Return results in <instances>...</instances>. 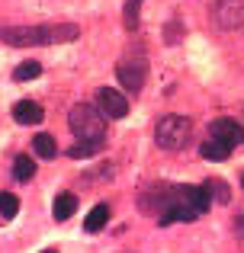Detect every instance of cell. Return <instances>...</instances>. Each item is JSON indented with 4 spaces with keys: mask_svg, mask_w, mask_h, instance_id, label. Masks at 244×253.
I'll list each match as a JSON object with an SVG mask.
<instances>
[{
    "mask_svg": "<svg viewBox=\"0 0 244 253\" xmlns=\"http://www.w3.org/2000/svg\"><path fill=\"white\" fill-rule=\"evenodd\" d=\"M68 128L77 138V144L68 151V157H74V161L100 154L103 144H106V119H103V112L97 106H84V103L74 106L68 112Z\"/></svg>",
    "mask_w": 244,
    "mask_h": 253,
    "instance_id": "cell-1",
    "label": "cell"
},
{
    "mask_svg": "<svg viewBox=\"0 0 244 253\" xmlns=\"http://www.w3.org/2000/svg\"><path fill=\"white\" fill-rule=\"evenodd\" d=\"M81 36L74 23H61V26H10L0 29V42L13 45V48H32V45H61V42H74Z\"/></svg>",
    "mask_w": 244,
    "mask_h": 253,
    "instance_id": "cell-2",
    "label": "cell"
},
{
    "mask_svg": "<svg viewBox=\"0 0 244 253\" xmlns=\"http://www.w3.org/2000/svg\"><path fill=\"white\" fill-rule=\"evenodd\" d=\"M190 141H193V119H190V116L167 112V116L157 119V125H154V144L161 151H183Z\"/></svg>",
    "mask_w": 244,
    "mask_h": 253,
    "instance_id": "cell-3",
    "label": "cell"
},
{
    "mask_svg": "<svg viewBox=\"0 0 244 253\" xmlns=\"http://www.w3.org/2000/svg\"><path fill=\"white\" fill-rule=\"evenodd\" d=\"M209 19L222 32L241 29L244 26V0H212L209 3Z\"/></svg>",
    "mask_w": 244,
    "mask_h": 253,
    "instance_id": "cell-4",
    "label": "cell"
},
{
    "mask_svg": "<svg viewBox=\"0 0 244 253\" xmlns=\"http://www.w3.org/2000/svg\"><path fill=\"white\" fill-rule=\"evenodd\" d=\"M116 77H119V84L129 93H138L145 86V81H148V61H145V55L122 58V61L116 64Z\"/></svg>",
    "mask_w": 244,
    "mask_h": 253,
    "instance_id": "cell-5",
    "label": "cell"
},
{
    "mask_svg": "<svg viewBox=\"0 0 244 253\" xmlns=\"http://www.w3.org/2000/svg\"><path fill=\"white\" fill-rule=\"evenodd\" d=\"M174 189L177 186L151 183L148 189H142V196H138V209H142L145 215H161V211L170 205V199H174Z\"/></svg>",
    "mask_w": 244,
    "mask_h": 253,
    "instance_id": "cell-6",
    "label": "cell"
},
{
    "mask_svg": "<svg viewBox=\"0 0 244 253\" xmlns=\"http://www.w3.org/2000/svg\"><path fill=\"white\" fill-rule=\"evenodd\" d=\"M94 99H97V109L106 119H125L129 116V99H125L119 90H113V86H100Z\"/></svg>",
    "mask_w": 244,
    "mask_h": 253,
    "instance_id": "cell-7",
    "label": "cell"
},
{
    "mask_svg": "<svg viewBox=\"0 0 244 253\" xmlns=\"http://www.w3.org/2000/svg\"><path fill=\"white\" fill-rule=\"evenodd\" d=\"M209 138L228 144V148H238V144H244V125L235 122V119H228V116H219L209 125Z\"/></svg>",
    "mask_w": 244,
    "mask_h": 253,
    "instance_id": "cell-8",
    "label": "cell"
},
{
    "mask_svg": "<svg viewBox=\"0 0 244 253\" xmlns=\"http://www.w3.org/2000/svg\"><path fill=\"white\" fill-rule=\"evenodd\" d=\"M13 119H16L19 125H39L45 119V112H42V106L32 103V99H19V103L13 106Z\"/></svg>",
    "mask_w": 244,
    "mask_h": 253,
    "instance_id": "cell-9",
    "label": "cell"
},
{
    "mask_svg": "<svg viewBox=\"0 0 244 253\" xmlns=\"http://www.w3.org/2000/svg\"><path fill=\"white\" fill-rule=\"evenodd\" d=\"M106 221H109V205L97 202L94 209H90V215L84 218V231H87V234H97L100 228H106Z\"/></svg>",
    "mask_w": 244,
    "mask_h": 253,
    "instance_id": "cell-10",
    "label": "cell"
},
{
    "mask_svg": "<svg viewBox=\"0 0 244 253\" xmlns=\"http://www.w3.org/2000/svg\"><path fill=\"white\" fill-rule=\"evenodd\" d=\"M74 211H77V199H74V192H61V196L55 199V205H51V218H55V221H68Z\"/></svg>",
    "mask_w": 244,
    "mask_h": 253,
    "instance_id": "cell-11",
    "label": "cell"
},
{
    "mask_svg": "<svg viewBox=\"0 0 244 253\" xmlns=\"http://www.w3.org/2000/svg\"><path fill=\"white\" fill-rule=\"evenodd\" d=\"M32 151H36V157H42V161H55L58 144H55V138H51V135L39 131V135L32 138Z\"/></svg>",
    "mask_w": 244,
    "mask_h": 253,
    "instance_id": "cell-12",
    "label": "cell"
},
{
    "mask_svg": "<svg viewBox=\"0 0 244 253\" xmlns=\"http://www.w3.org/2000/svg\"><path fill=\"white\" fill-rule=\"evenodd\" d=\"M199 154L206 157V161H212V164H222V161H228L232 148H228V144H222V141H215V138H209V141L199 148Z\"/></svg>",
    "mask_w": 244,
    "mask_h": 253,
    "instance_id": "cell-13",
    "label": "cell"
},
{
    "mask_svg": "<svg viewBox=\"0 0 244 253\" xmlns=\"http://www.w3.org/2000/svg\"><path fill=\"white\" fill-rule=\"evenodd\" d=\"M13 176H16L19 183H29V179L36 176V161H32L29 154H19L16 161H13Z\"/></svg>",
    "mask_w": 244,
    "mask_h": 253,
    "instance_id": "cell-14",
    "label": "cell"
},
{
    "mask_svg": "<svg viewBox=\"0 0 244 253\" xmlns=\"http://www.w3.org/2000/svg\"><path fill=\"white\" fill-rule=\"evenodd\" d=\"M202 186L209 189V196H212V202H222V205H225L228 199H232V189H228V183H225V179H219V176L206 179Z\"/></svg>",
    "mask_w": 244,
    "mask_h": 253,
    "instance_id": "cell-15",
    "label": "cell"
},
{
    "mask_svg": "<svg viewBox=\"0 0 244 253\" xmlns=\"http://www.w3.org/2000/svg\"><path fill=\"white\" fill-rule=\"evenodd\" d=\"M39 74H42V64H39V61H23V64H16V68H13V81H16V84L36 81Z\"/></svg>",
    "mask_w": 244,
    "mask_h": 253,
    "instance_id": "cell-16",
    "label": "cell"
},
{
    "mask_svg": "<svg viewBox=\"0 0 244 253\" xmlns=\"http://www.w3.org/2000/svg\"><path fill=\"white\" fill-rule=\"evenodd\" d=\"M19 211V199L13 196V192H0V218L3 221H13Z\"/></svg>",
    "mask_w": 244,
    "mask_h": 253,
    "instance_id": "cell-17",
    "label": "cell"
},
{
    "mask_svg": "<svg viewBox=\"0 0 244 253\" xmlns=\"http://www.w3.org/2000/svg\"><path fill=\"white\" fill-rule=\"evenodd\" d=\"M138 10H142V0H129V3H125V26H129V29L138 26Z\"/></svg>",
    "mask_w": 244,
    "mask_h": 253,
    "instance_id": "cell-18",
    "label": "cell"
},
{
    "mask_svg": "<svg viewBox=\"0 0 244 253\" xmlns=\"http://www.w3.org/2000/svg\"><path fill=\"white\" fill-rule=\"evenodd\" d=\"M235 237H244V209L238 211V218H235Z\"/></svg>",
    "mask_w": 244,
    "mask_h": 253,
    "instance_id": "cell-19",
    "label": "cell"
},
{
    "mask_svg": "<svg viewBox=\"0 0 244 253\" xmlns=\"http://www.w3.org/2000/svg\"><path fill=\"white\" fill-rule=\"evenodd\" d=\"M42 253H58V250H42Z\"/></svg>",
    "mask_w": 244,
    "mask_h": 253,
    "instance_id": "cell-20",
    "label": "cell"
},
{
    "mask_svg": "<svg viewBox=\"0 0 244 253\" xmlns=\"http://www.w3.org/2000/svg\"><path fill=\"white\" fill-rule=\"evenodd\" d=\"M241 186H244V176H241Z\"/></svg>",
    "mask_w": 244,
    "mask_h": 253,
    "instance_id": "cell-21",
    "label": "cell"
}]
</instances>
